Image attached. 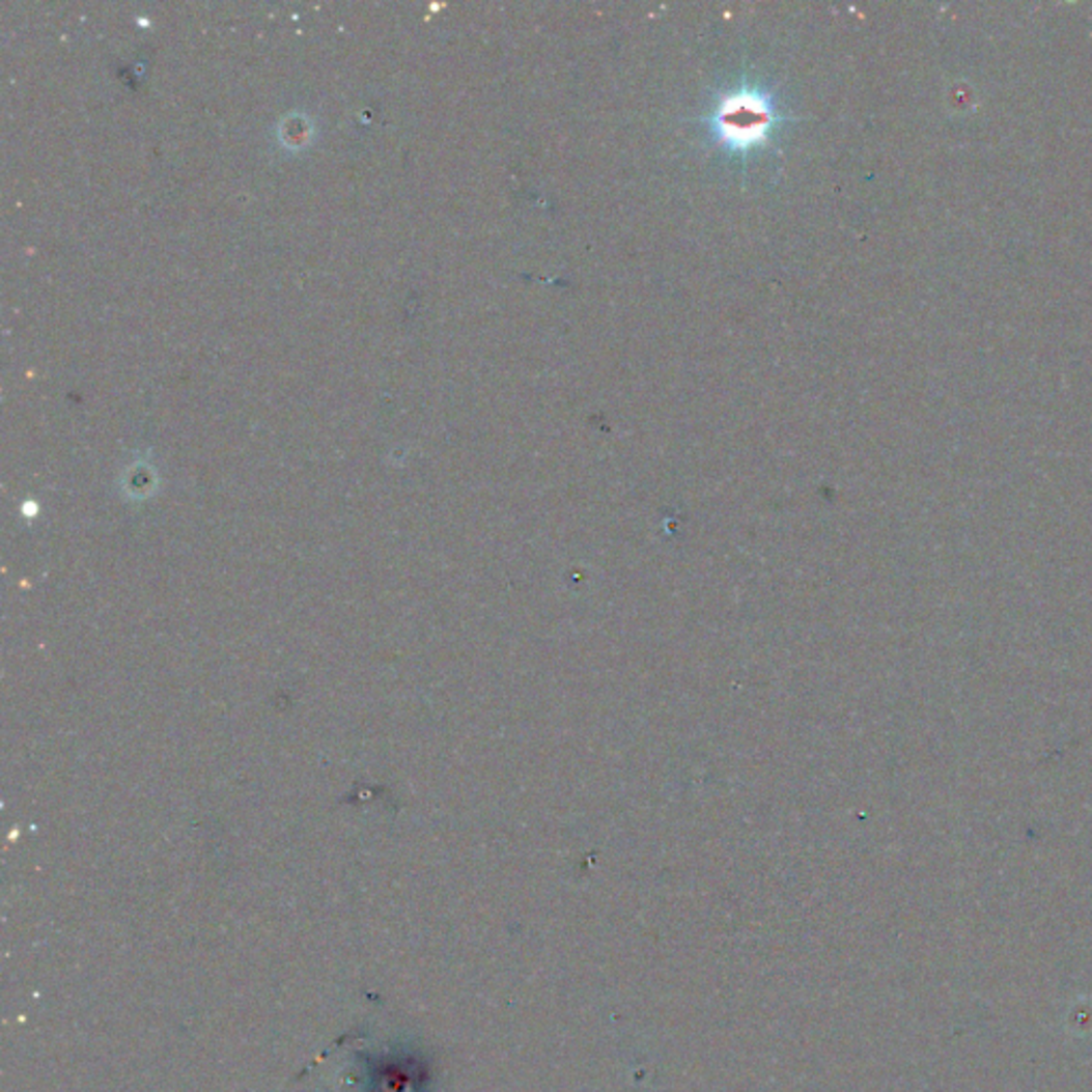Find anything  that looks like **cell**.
Returning <instances> with one entry per match:
<instances>
[{
  "label": "cell",
  "instance_id": "1",
  "mask_svg": "<svg viewBox=\"0 0 1092 1092\" xmlns=\"http://www.w3.org/2000/svg\"><path fill=\"white\" fill-rule=\"evenodd\" d=\"M775 120V105L764 92L734 90L715 109L712 131L724 147L747 152L768 139Z\"/></svg>",
  "mask_w": 1092,
  "mask_h": 1092
}]
</instances>
